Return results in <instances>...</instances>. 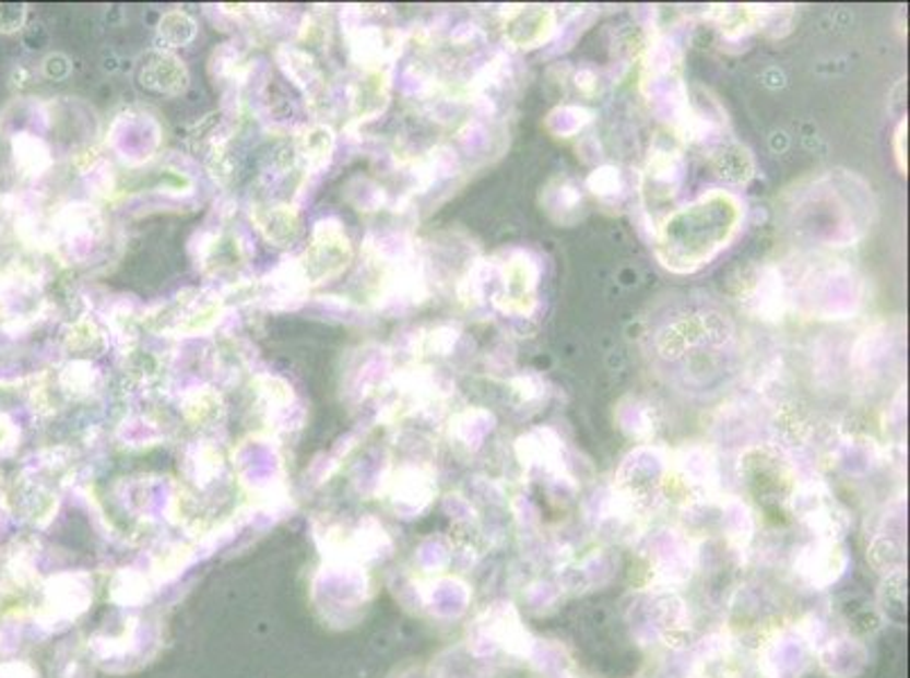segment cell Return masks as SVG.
Listing matches in <instances>:
<instances>
[{
  "mask_svg": "<svg viewBox=\"0 0 910 678\" xmlns=\"http://www.w3.org/2000/svg\"><path fill=\"white\" fill-rule=\"evenodd\" d=\"M741 206L725 192H711L696 204L673 213L659 229L657 253L675 272H692L709 263L738 229Z\"/></svg>",
  "mask_w": 910,
  "mask_h": 678,
  "instance_id": "1",
  "label": "cell"
},
{
  "mask_svg": "<svg viewBox=\"0 0 910 678\" xmlns=\"http://www.w3.org/2000/svg\"><path fill=\"white\" fill-rule=\"evenodd\" d=\"M225 306L223 299L211 293H200V289H186L170 306L156 308L150 314H143V324L150 331L191 337L209 333L223 319Z\"/></svg>",
  "mask_w": 910,
  "mask_h": 678,
  "instance_id": "2",
  "label": "cell"
},
{
  "mask_svg": "<svg viewBox=\"0 0 910 678\" xmlns=\"http://www.w3.org/2000/svg\"><path fill=\"white\" fill-rule=\"evenodd\" d=\"M354 258L352 240L338 217L320 219L310 231V242L297 258L310 287L338 278Z\"/></svg>",
  "mask_w": 910,
  "mask_h": 678,
  "instance_id": "3",
  "label": "cell"
},
{
  "mask_svg": "<svg viewBox=\"0 0 910 678\" xmlns=\"http://www.w3.org/2000/svg\"><path fill=\"white\" fill-rule=\"evenodd\" d=\"M57 234L61 247L69 249L73 258H82L93 247H98L105 236L103 213L91 204H71L57 215Z\"/></svg>",
  "mask_w": 910,
  "mask_h": 678,
  "instance_id": "4",
  "label": "cell"
},
{
  "mask_svg": "<svg viewBox=\"0 0 910 678\" xmlns=\"http://www.w3.org/2000/svg\"><path fill=\"white\" fill-rule=\"evenodd\" d=\"M125 132H130L132 136H125L120 132H114L111 129V145L120 152V156L128 160V164L137 166L143 164V160L154 156V150L159 147L162 141V129L156 124V120H152L145 114H122L118 116V120L114 122Z\"/></svg>",
  "mask_w": 910,
  "mask_h": 678,
  "instance_id": "5",
  "label": "cell"
},
{
  "mask_svg": "<svg viewBox=\"0 0 910 678\" xmlns=\"http://www.w3.org/2000/svg\"><path fill=\"white\" fill-rule=\"evenodd\" d=\"M139 84L150 93L181 95L188 86L186 63L170 50H152L143 57L139 67Z\"/></svg>",
  "mask_w": 910,
  "mask_h": 678,
  "instance_id": "6",
  "label": "cell"
},
{
  "mask_svg": "<svg viewBox=\"0 0 910 678\" xmlns=\"http://www.w3.org/2000/svg\"><path fill=\"white\" fill-rule=\"evenodd\" d=\"M252 222L270 245L281 249L293 247L304 234L302 215L293 204H257L252 206Z\"/></svg>",
  "mask_w": 910,
  "mask_h": 678,
  "instance_id": "7",
  "label": "cell"
},
{
  "mask_svg": "<svg viewBox=\"0 0 910 678\" xmlns=\"http://www.w3.org/2000/svg\"><path fill=\"white\" fill-rule=\"evenodd\" d=\"M293 150L306 175H320L331 164V156L335 152L333 129L327 124H310L299 129Z\"/></svg>",
  "mask_w": 910,
  "mask_h": 678,
  "instance_id": "8",
  "label": "cell"
},
{
  "mask_svg": "<svg viewBox=\"0 0 910 678\" xmlns=\"http://www.w3.org/2000/svg\"><path fill=\"white\" fill-rule=\"evenodd\" d=\"M276 61L281 71L286 73V78L306 95H318L322 91L324 78L318 69L316 59H312L306 50L293 48V46H281L276 50Z\"/></svg>",
  "mask_w": 910,
  "mask_h": 678,
  "instance_id": "9",
  "label": "cell"
},
{
  "mask_svg": "<svg viewBox=\"0 0 910 678\" xmlns=\"http://www.w3.org/2000/svg\"><path fill=\"white\" fill-rule=\"evenodd\" d=\"M358 355L350 369L342 373V386L344 390H352L356 394H365L369 390H376V384L383 380V355L381 350H356Z\"/></svg>",
  "mask_w": 910,
  "mask_h": 678,
  "instance_id": "10",
  "label": "cell"
},
{
  "mask_svg": "<svg viewBox=\"0 0 910 678\" xmlns=\"http://www.w3.org/2000/svg\"><path fill=\"white\" fill-rule=\"evenodd\" d=\"M209 73L215 80V84L223 82L236 88V84L245 82L249 67L243 59V55L232 44H223V46H217L209 57Z\"/></svg>",
  "mask_w": 910,
  "mask_h": 678,
  "instance_id": "11",
  "label": "cell"
},
{
  "mask_svg": "<svg viewBox=\"0 0 910 678\" xmlns=\"http://www.w3.org/2000/svg\"><path fill=\"white\" fill-rule=\"evenodd\" d=\"M61 340H64V348L73 355L101 353L107 344L103 329L96 324V321L86 317L71 321V324L64 329V333H61Z\"/></svg>",
  "mask_w": 910,
  "mask_h": 678,
  "instance_id": "12",
  "label": "cell"
},
{
  "mask_svg": "<svg viewBox=\"0 0 910 678\" xmlns=\"http://www.w3.org/2000/svg\"><path fill=\"white\" fill-rule=\"evenodd\" d=\"M14 158H16V166L25 175H33V177L44 175L52 166L50 147L39 136H33V134H16Z\"/></svg>",
  "mask_w": 910,
  "mask_h": 678,
  "instance_id": "13",
  "label": "cell"
},
{
  "mask_svg": "<svg viewBox=\"0 0 910 678\" xmlns=\"http://www.w3.org/2000/svg\"><path fill=\"white\" fill-rule=\"evenodd\" d=\"M101 382H103L101 371L84 358L69 362L59 373V386L75 399L88 396L96 390H101Z\"/></svg>",
  "mask_w": 910,
  "mask_h": 678,
  "instance_id": "14",
  "label": "cell"
},
{
  "mask_svg": "<svg viewBox=\"0 0 910 678\" xmlns=\"http://www.w3.org/2000/svg\"><path fill=\"white\" fill-rule=\"evenodd\" d=\"M156 32H159V39L166 44V48H184L198 37V23L191 14L173 10L162 16Z\"/></svg>",
  "mask_w": 910,
  "mask_h": 678,
  "instance_id": "15",
  "label": "cell"
},
{
  "mask_svg": "<svg viewBox=\"0 0 910 678\" xmlns=\"http://www.w3.org/2000/svg\"><path fill=\"white\" fill-rule=\"evenodd\" d=\"M220 409H223V401H220L217 392H213V386H196L193 392L186 394L184 412L188 418L204 421V418L215 416Z\"/></svg>",
  "mask_w": 910,
  "mask_h": 678,
  "instance_id": "16",
  "label": "cell"
},
{
  "mask_svg": "<svg viewBox=\"0 0 910 678\" xmlns=\"http://www.w3.org/2000/svg\"><path fill=\"white\" fill-rule=\"evenodd\" d=\"M350 190H352V195H350V198L358 195V200H354V202H352L358 211H376V209H379V206L383 204V200H386V195H383V188L379 190V188H376V186H374L371 181H367V179H354V181H352V186H350Z\"/></svg>",
  "mask_w": 910,
  "mask_h": 678,
  "instance_id": "17",
  "label": "cell"
},
{
  "mask_svg": "<svg viewBox=\"0 0 910 678\" xmlns=\"http://www.w3.org/2000/svg\"><path fill=\"white\" fill-rule=\"evenodd\" d=\"M25 21L23 5H0V32H16Z\"/></svg>",
  "mask_w": 910,
  "mask_h": 678,
  "instance_id": "18",
  "label": "cell"
},
{
  "mask_svg": "<svg viewBox=\"0 0 910 678\" xmlns=\"http://www.w3.org/2000/svg\"><path fill=\"white\" fill-rule=\"evenodd\" d=\"M44 71H46V75H48V78L59 80V78H67V75H69V71H71V63H69V59H67L64 55H50V57L44 61Z\"/></svg>",
  "mask_w": 910,
  "mask_h": 678,
  "instance_id": "19",
  "label": "cell"
}]
</instances>
